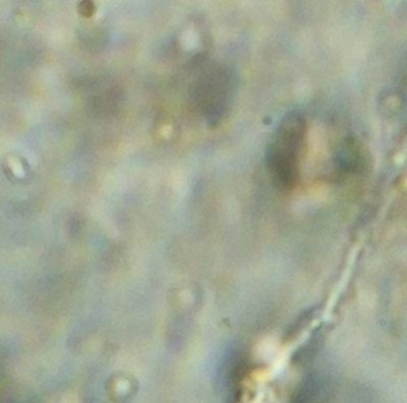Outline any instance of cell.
Instances as JSON below:
<instances>
[{
    "mask_svg": "<svg viewBox=\"0 0 407 403\" xmlns=\"http://www.w3.org/2000/svg\"><path fill=\"white\" fill-rule=\"evenodd\" d=\"M307 121L300 111H291L275 129L267 148V169L273 184L283 191L292 190L300 175Z\"/></svg>",
    "mask_w": 407,
    "mask_h": 403,
    "instance_id": "6da1fadb",
    "label": "cell"
}]
</instances>
